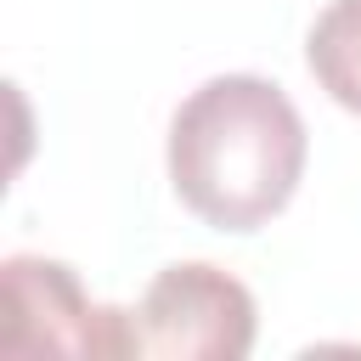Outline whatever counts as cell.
<instances>
[{"instance_id": "6da1fadb", "label": "cell", "mask_w": 361, "mask_h": 361, "mask_svg": "<svg viewBox=\"0 0 361 361\" xmlns=\"http://www.w3.org/2000/svg\"><path fill=\"white\" fill-rule=\"evenodd\" d=\"M305 175V118L259 73L203 79L169 118L175 197L214 231H259Z\"/></svg>"}, {"instance_id": "7a4b0ae2", "label": "cell", "mask_w": 361, "mask_h": 361, "mask_svg": "<svg viewBox=\"0 0 361 361\" xmlns=\"http://www.w3.org/2000/svg\"><path fill=\"white\" fill-rule=\"evenodd\" d=\"M254 293L203 259L164 265L130 310L135 355L164 361H243L254 350Z\"/></svg>"}, {"instance_id": "3957f363", "label": "cell", "mask_w": 361, "mask_h": 361, "mask_svg": "<svg viewBox=\"0 0 361 361\" xmlns=\"http://www.w3.org/2000/svg\"><path fill=\"white\" fill-rule=\"evenodd\" d=\"M6 293V350L11 355H135L130 310L90 305L62 259L11 254L0 265Z\"/></svg>"}, {"instance_id": "277c9868", "label": "cell", "mask_w": 361, "mask_h": 361, "mask_svg": "<svg viewBox=\"0 0 361 361\" xmlns=\"http://www.w3.org/2000/svg\"><path fill=\"white\" fill-rule=\"evenodd\" d=\"M305 62L316 73V85L361 113V0H333L316 23H310V39H305Z\"/></svg>"}]
</instances>
